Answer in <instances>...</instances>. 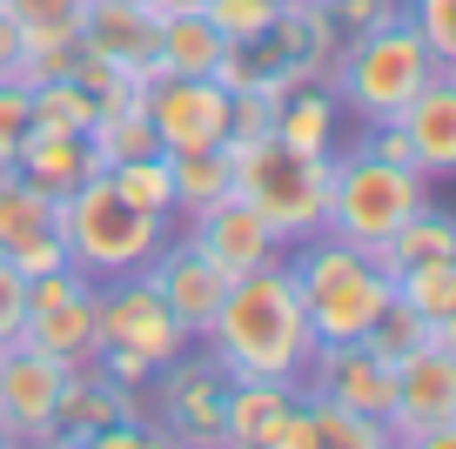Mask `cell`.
<instances>
[{"label": "cell", "mask_w": 456, "mask_h": 449, "mask_svg": "<svg viewBox=\"0 0 456 449\" xmlns=\"http://www.w3.org/2000/svg\"><path fill=\"white\" fill-rule=\"evenodd\" d=\"M201 342H208V355L228 376L302 382V369L315 355V329H309L296 275H289V255H275V262H262V268L228 282L222 309H215Z\"/></svg>", "instance_id": "cell-1"}, {"label": "cell", "mask_w": 456, "mask_h": 449, "mask_svg": "<svg viewBox=\"0 0 456 449\" xmlns=\"http://www.w3.org/2000/svg\"><path fill=\"white\" fill-rule=\"evenodd\" d=\"M436 68L443 61L429 54V41L410 28V14H396V20H383V28H370V34H349V41L336 47V61H329L322 87L336 94V108H349L362 127H376V121H396Z\"/></svg>", "instance_id": "cell-2"}, {"label": "cell", "mask_w": 456, "mask_h": 449, "mask_svg": "<svg viewBox=\"0 0 456 449\" xmlns=\"http://www.w3.org/2000/svg\"><path fill=\"white\" fill-rule=\"evenodd\" d=\"M54 228H61V241H68V262L81 268L87 282L134 275V268H148V255L168 241V215H148V208H134V201H121L108 188V175L74 182L68 195L54 201Z\"/></svg>", "instance_id": "cell-3"}, {"label": "cell", "mask_w": 456, "mask_h": 449, "mask_svg": "<svg viewBox=\"0 0 456 449\" xmlns=\"http://www.w3.org/2000/svg\"><path fill=\"white\" fill-rule=\"evenodd\" d=\"M235 161V195L269 222V235L282 249L322 235V208H329V155H302L275 135L256 141H222Z\"/></svg>", "instance_id": "cell-4"}, {"label": "cell", "mask_w": 456, "mask_h": 449, "mask_svg": "<svg viewBox=\"0 0 456 449\" xmlns=\"http://www.w3.org/2000/svg\"><path fill=\"white\" fill-rule=\"evenodd\" d=\"M282 255H289V275L302 289L315 342H362L370 336V322L389 302V275L370 262V249H349L336 235H309Z\"/></svg>", "instance_id": "cell-5"}, {"label": "cell", "mask_w": 456, "mask_h": 449, "mask_svg": "<svg viewBox=\"0 0 456 449\" xmlns=\"http://www.w3.org/2000/svg\"><path fill=\"white\" fill-rule=\"evenodd\" d=\"M429 175L383 161L370 148H349V155H329V208H322V235L349 241V249H376L389 241L416 208H429Z\"/></svg>", "instance_id": "cell-6"}, {"label": "cell", "mask_w": 456, "mask_h": 449, "mask_svg": "<svg viewBox=\"0 0 456 449\" xmlns=\"http://www.w3.org/2000/svg\"><path fill=\"white\" fill-rule=\"evenodd\" d=\"M389 436L410 449H456V349H423L389 363Z\"/></svg>", "instance_id": "cell-7"}, {"label": "cell", "mask_w": 456, "mask_h": 449, "mask_svg": "<svg viewBox=\"0 0 456 449\" xmlns=\"http://www.w3.org/2000/svg\"><path fill=\"white\" fill-rule=\"evenodd\" d=\"M94 336H101V349H134L155 369L188 349V329L175 322V309L161 302V289L148 282V268L94 282Z\"/></svg>", "instance_id": "cell-8"}, {"label": "cell", "mask_w": 456, "mask_h": 449, "mask_svg": "<svg viewBox=\"0 0 456 449\" xmlns=\"http://www.w3.org/2000/svg\"><path fill=\"white\" fill-rule=\"evenodd\" d=\"M155 403V429L168 443H188V449H222V396H228V369L215 355H168V363L148 376Z\"/></svg>", "instance_id": "cell-9"}, {"label": "cell", "mask_w": 456, "mask_h": 449, "mask_svg": "<svg viewBox=\"0 0 456 449\" xmlns=\"http://www.w3.org/2000/svg\"><path fill=\"white\" fill-rule=\"evenodd\" d=\"M20 342L61 355V363H87L101 349L94 336V282L74 262L47 268V275H28V322H20Z\"/></svg>", "instance_id": "cell-10"}, {"label": "cell", "mask_w": 456, "mask_h": 449, "mask_svg": "<svg viewBox=\"0 0 456 449\" xmlns=\"http://www.w3.org/2000/svg\"><path fill=\"white\" fill-rule=\"evenodd\" d=\"M142 108L161 155H195L228 141V87H215V74H155Z\"/></svg>", "instance_id": "cell-11"}, {"label": "cell", "mask_w": 456, "mask_h": 449, "mask_svg": "<svg viewBox=\"0 0 456 449\" xmlns=\"http://www.w3.org/2000/svg\"><path fill=\"white\" fill-rule=\"evenodd\" d=\"M148 282L161 289V302L175 309V322L188 329V342L208 336L215 309H222V295H228V275L195 249V241H188V235H168L155 255H148Z\"/></svg>", "instance_id": "cell-12"}, {"label": "cell", "mask_w": 456, "mask_h": 449, "mask_svg": "<svg viewBox=\"0 0 456 449\" xmlns=\"http://www.w3.org/2000/svg\"><path fill=\"white\" fill-rule=\"evenodd\" d=\"M68 363L34 342H7L0 349V416L20 429V443H54V396Z\"/></svg>", "instance_id": "cell-13"}, {"label": "cell", "mask_w": 456, "mask_h": 449, "mask_svg": "<svg viewBox=\"0 0 456 449\" xmlns=\"http://www.w3.org/2000/svg\"><path fill=\"white\" fill-rule=\"evenodd\" d=\"M121 416H142V389H128V382H114L108 369H101V355H87V363H68V376H61V396H54V443H74L87 449L108 422Z\"/></svg>", "instance_id": "cell-14"}, {"label": "cell", "mask_w": 456, "mask_h": 449, "mask_svg": "<svg viewBox=\"0 0 456 449\" xmlns=\"http://www.w3.org/2000/svg\"><path fill=\"white\" fill-rule=\"evenodd\" d=\"M188 241H195L228 282L282 255V241L269 235V222H262L242 195H222V201H208V208H195V215H188Z\"/></svg>", "instance_id": "cell-15"}, {"label": "cell", "mask_w": 456, "mask_h": 449, "mask_svg": "<svg viewBox=\"0 0 456 449\" xmlns=\"http://www.w3.org/2000/svg\"><path fill=\"white\" fill-rule=\"evenodd\" d=\"M302 389L336 396V403L362 409V416H383L389 409V363L370 342H315L309 369H302Z\"/></svg>", "instance_id": "cell-16"}, {"label": "cell", "mask_w": 456, "mask_h": 449, "mask_svg": "<svg viewBox=\"0 0 456 449\" xmlns=\"http://www.w3.org/2000/svg\"><path fill=\"white\" fill-rule=\"evenodd\" d=\"M403 141H410V161L416 175H429V182H443V175H456V68H436L423 87H416V101L396 114Z\"/></svg>", "instance_id": "cell-17"}, {"label": "cell", "mask_w": 456, "mask_h": 449, "mask_svg": "<svg viewBox=\"0 0 456 449\" xmlns=\"http://www.w3.org/2000/svg\"><path fill=\"white\" fill-rule=\"evenodd\" d=\"M81 47L114 68H148L155 61V7L148 0H87Z\"/></svg>", "instance_id": "cell-18"}, {"label": "cell", "mask_w": 456, "mask_h": 449, "mask_svg": "<svg viewBox=\"0 0 456 449\" xmlns=\"http://www.w3.org/2000/svg\"><path fill=\"white\" fill-rule=\"evenodd\" d=\"M14 168L28 175L34 188H47V195H68L74 182H87V175H101L94 168V155H87V141L74 135V127H47V121H34L28 127V141H20V155H14Z\"/></svg>", "instance_id": "cell-19"}, {"label": "cell", "mask_w": 456, "mask_h": 449, "mask_svg": "<svg viewBox=\"0 0 456 449\" xmlns=\"http://www.w3.org/2000/svg\"><path fill=\"white\" fill-rule=\"evenodd\" d=\"M222 47L228 41L208 28L201 7H168V14H155V74H215Z\"/></svg>", "instance_id": "cell-20"}, {"label": "cell", "mask_w": 456, "mask_h": 449, "mask_svg": "<svg viewBox=\"0 0 456 449\" xmlns=\"http://www.w3.org/2000/svg\"><path fill=\"white\" fill-rule=\"evenodd\" d=\"M302 396V382H269V376H228L222 396V449H256L262 422L275 409H289Z\"/></svg>", "instance_id": "cell-21"}, {"label": "cell", "mask_w": 456, "mask_h": 449, "mask_svg": "<svg viewBox=\"0 0 456 449\" xmlns=\"http://www.w3.org/2000/svg\"><path fill=\"white\" fill-rule=\"evenodd\" d=\"M336 121H342L336 94H329L322 81H309V87H296V94H282L269 135L289 141V148H302V155H336Z\"/></svg>", "instance_id": "cell-22"}, {"label": "cell", "mask_w": 456, "mask_h": 449, "mask_svg": "<svg viewBox=\"0 0 456 449\" xmlns=\"http://www.w3.org/2000/svg\"><path fill=\"white\" fill-rule=\"evenodd\" d=\"M370 262L383 268V275H396V268H410V262H456V222L429 201V208H416L389 241H376Z\"/></svg>", "instance_id": "cell-23"}, {"label": "cell", "mask_w": 456, "mask_h": 449, "mask_svg": "<svg viewBox=\"0 0 456 449\" xmlns=\"http://www.w3.org/2000/svg\"><path fill=\"white\" fill-rule=\"evenodd\" d=\"M302 409H309V429H315V449H396L383 416H362V409L336 403V396H315L302 389Z\"/></svg>", "instance_id": "cell-24"}, {"label": "cell", "mask_w": 456, "mask_h": 449, "mask_svg": "<svg viewBox=\"0 0 456 449\" xmlns=\"http://www.w3.org/2000/svg\"><path fill=\"white\" fill-rule=\"evenodd\" d=\"M81 141H87V155H94V168H114V161H134V155H161L142 101H128V108H94V121H87Z\"/></svg>", "instance_id": "cell-25"}, {"label": "cell", "mask_w": 456, "mask_h": 449, "mask_svg": "<svg viewBox=\"0 0 456 449\" xmlns=\"http://www.w3.org/2000/svg\"><path fill=\"white\" fill-rule=\"evenodd\" d=\"M168 168H175V215H195V208H208V201L235 195V161H228V148L168 155Z\"/></svg>", "instance_id": "cell-26"}, {"label": "cell", "mask_w": 456, "mask_h": 449, "mask_svg": "<svg viewBox=\"0 0 456 449\" xmlns=\"http://www.w3.org/2000/svg\"><path fill=\"white\" fill-rule=\"evenodd\" d=\"M389 295L410 302L423 322H456V262H410L389 275Z\"/></svg>", "instance_id": "cell-27"}, {"label": "cell", "mask_w": 456, "mask_h": 449, "mask_svg": "<svg viewBox=\"0 0 456 449\" xmlns=\"http://www.w3.org/2000/svg\"><path fill=\"white\" fill-rule=\"evenodd\" d=\"M101 175H108V188L121 201L175 222V168H168V155H134V161H114V168H101Z\"/></svg>", "instance_id": "cell-28"}, {"label": "cell", "mask_w": 456, "mask_h": 449, "mask_svg": "<svg viewBox=\"0 0 456 449\" xmlns=\"http://www.w3.org/2000/svg\"><path fill=\"white\" fill-rule=\"evenodd\" d=\"M34 228H54V195L34 188L20 168H0V249L14 235H34Z\"/></svg>", "instance_id": "cell-29"}, {"label": "cell", "mask_w": 456, "mask_h": 449, "mask_svg": "<svg viewBox=\"0 0 456 449\" xmlns=\"http://www.w3.org/2000/svg\"><path fill=\"white\" fill-rule=\"evenodd\" d=\"M362 342H370L383 363H396V355H410V349H423V342H436V322H423L410 302H396V295H389L383 315L370 322V336H362ZM436 349H443V342H436Z\"/></svg>", "instance_id": "cell-30"}, {"label": "cell", "mask_w": 456, "mask_h": 449, "mask_svg": "<svg viewBox=\"0 0 456 449\" xmlns=\"http://www.w3.org/2000/svg\"><path fill=\"white\" fill-rule=\"evenodd\" d=\"M28 101H34V121H47V127H74V135H87V121H94V94H87L74 74H54V81L28 87Z\"/></svg>", "instance_id": "cell-31"}, {"label": "cell", "mask_w": 456, "mask_h": 449, "mask_svg": "<svg viewBox=\"0 0 456 449\" xmlns=\"http://www.w3.org/2000/svg\"><path fill=\"white\" fill-rule=\"evenodd\" d=\"M275 7H282V0H201L208 28L222 34V41H235V47H256L262 34L275 28Z\"/></svg>", "instance_id": "cell-32"}, {"label": "cell", "mask_w": 456, "mask_h": 449, "mask_svg": "<svg viewBox=\"0 0 456 449\" xmlns=\"http://www.w3.org/2000/svg\"><path fill=\"white\" fill-rule=\"evenodd\" d=\"M403 14H410V28L429 41V54H436L443 68H456V0H403Z\"/></svg>", "instance_id": "cell-33"}, {"label": "cell", "mask_w": 456, "mask_h": 449, "mask_svg": "<svg viewBox=\"0 0 456 449\" xmlns=\"http://www.w3.org/2000/svg\"><path fill=\"white\" fill-rule=\"evenodd\" d=\"M20 20V34H81L87 0H0Z\"/></svg>", "instance_id": "cell-34"}, {"label": "cell", "mask_w": 456, "mask_h": 449, "mask_svg": "<svg viewBox=\"0 0 456 449\" xmlns=\"http://www.w3.org/2000/svg\"><path fill=\"white\" fill-rule=\"evenodd\" d=\"M28 127H34L28 87H20V81H0V168H14V155H20V141H28Z\"/></svg>", "instance_id": "cell-35"}, {"label": "cell", "mask_w": 456, "mask_h": 449, "mask_svg": "<svg viewBox=\"0 0 456 449\" xmlns=\"http://www.w3.org/2000/svg\"><path fill=\"white\" fill-rule=\"evenodd\" d=\"M0 255H7L20 275H47V268L68 262V241H61V228H34V235H14Z\"/></svg>", "instance_id": "cell-36"}, {"label": "cell", "mask_w": 456, "mask_h": 449, "mask_svg": "<svg viewBox=\"0 0 456 449\" xmlns=\"http://www.w3.org/2000/svg\"><path fill=\"white\" fill-rule=\"evenodd\" d=\"M322 7H329V20H336L342 41H349V34H370V28H383V20L403 14V0H322Z\"/></svg>", "instance_id": "cell-37"}, {"label": "cell", "mask_w": 456, "mask_h": 449, "mask_svg": "<svg viewBox=\"0 0 456 449\" xmlns=\"http://www.w3.org/2000/svg\"><path fill=\"white\" fill-rule=\"evenodd\" d=\"M256 449H315V429H309V409H302V396L289 409H275L269 422H262Z\"/></svg>", "instance_id": "cell-38"}, {"label": "cell", "mask_w": 456, "mask_h": 449, "mask_svg": "<svg viewBox=\"0 0 456 449\" xmlns=\"http://www.w3.org/2000/svg\"><path fill=\"white\" fill-rule=\"evenodd\" d=\"M20 322H28V275L0 255V349L20 342Z\"/></svg>", "instance_id": "cell-39"}, {"label": "cell", "mask_w": 456, "mask_h": 449, "mask_svg": "<svg viewBox=\"0 0 456 449\" xmlns=\"http://www.w3.org/2000/svg\"><path fill=\"white\" fill-rule=\"evenodd\" d=\"M94 355H101V369H108L114 382H128V389H148V376H155V363L134 355V349H94Z\"/></svg>", "instance_id": "cell-40"}, {"label": "cell", "mask_w": 456, "mask_h": 449, "mask_svg": "<svg viewBox=\"0 0 456 449\" xmlns=\"http://www.w3.org/2000/svg\"><path fill=\"white\" fill-rule=\"evenodd\" d=\"M14 61H20V20L0 7V81H14Z\"/></svg>", "instance_id": "cell-41"}, {"label": "cell", "mask_w": 456, "mask_h": 449, "mask_svg": "<svg viewBox=\"0 0 456 449\" xmlns=\"http://www.w3.org/2000/svg\"><path fill=\"white\" fill-rule=\"evenodd\" d=\"M0 449H20V429H14L7 416H0Z\"/></svg>", "instance_id": "cell-42"}]
</instances>
